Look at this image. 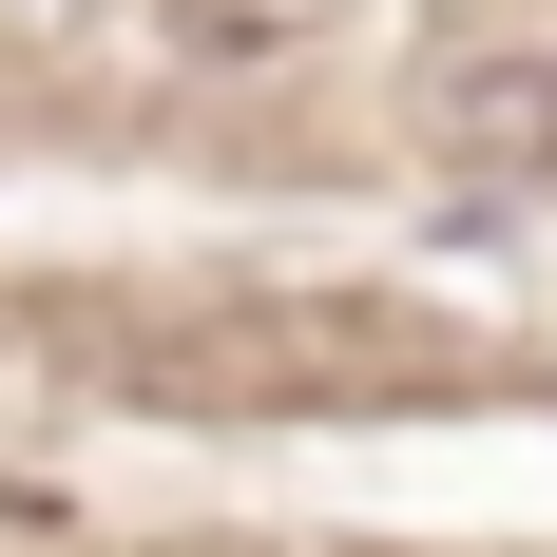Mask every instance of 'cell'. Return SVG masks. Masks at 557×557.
Here are the masks:
<instances>
[{
  "label": "cell",
  "instance_id": "6da1fadb",
  "mask_svg": "<svg viewBox=\"0 0 557 557\" xmlns=\"http://www.w3.org/2000/svg\"><path fill=\"white\" fill-rule=\"evenodd\" d=\"M443 154L539 193V173H557V58H481V77H443Z\"/></svg>",
  "mask_w": 557,
  "mask_h": 557
}]
</instances>
